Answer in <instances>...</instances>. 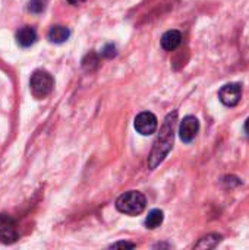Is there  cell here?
<instances>
[{
    "label": "cell",
    "mask_w": 249,
    "mask_h": 250,
    "mask_svg": "<svg viewBox=\"0 0 249 250\" xmlns=\"http://www.w3.org/2000/svg\"><path fill=\"white\" fill-rule=\"evenodd\" d=\"M98 64H100V59H98V56L95 54V53H90V54H87L84 59H82V67L85 69V70H94V69H97L98 67Z\"/></svg>",
    "instance_id": "cell-13"
},
{
    "label": "cell",
    "mask_w": 249,
    "mask_h": 250,
    "mask_svg": "<svg viewBox=\"0 0 249 250\" xmlns=\"http://www.w3.org/2000/svg\"><path fill=\"white\" fill-rule=\"evenodd\" d=\"M147 207V199L141 192L131 190L120 195L116 201V208L119 212L126 215H139Z\"/></svg>",
    "instance_id": "cell-2"
},
{
    "label": "cell",
    "mask_w": 249,
    "mask_h": 250,
    "mask_svg": "<svg viewBox=\"0 0 249 250\" xmlns=\"http://www.w3.org/2000/svg\"><path fill=\"white\" fill-rule=\"evenodd\" d=\"M157 126H158L157 117L150 111H142L135 117V129L138 133L144 136L153 135L157 130Z\"/></svg>",
    "instance_id": "cell-5"
},
{
    "label": "cell",
    "mask_w": 249,
    "mask_h": 250,
    "mask_svg": "<svg viewBox=\"0 0 249 250\" xmlns=\"http://www.w3.org/2000/svg\"><path fill=\"white\" fill-rule=\"evenodd\" d=\"M68 1H69L70 4H79V3L84 1V0H68Z\"/></svg>",
    "instance_id": "cell-18"
},
{
    "label": "cell",
    "mask_w": 249,
    "mask_h": 250,
    "mask_svg": "<svg viewBox=\"0 0 249 250\" xmlns=\"http://www.w3.org/2000/svg\"><path fill=\"white\" fill-rule=\"evenodd\" d=\"M163 220H164L163 211H160V209H153V211L148 212V215H147V218H145V226H147V229L154 230V229H157V227L161 226Z\"/></svg>",
    "instance_id": "cell-11"
},
{
    "label": "cell",
    "mask_w": 249,
    "mask_h": 250,
    "mask_svg": "<svg viewBox=\"0 0 249 250\" xmlns=\"http://www.w3.org/2000/svg\"><path fill=\"white\" fill-rule=\"evenodd\" d=\"M220 242H222L220 234H208V236L203 237L194 248L195 249H214V248H217V245Z\"/></svg>",
    "instance_id": "cell-12"
},
{
    "label": "cell",
    "mask_w": 249,
    "mask_h": 250,
    "mask_svg": "<svg viewBox=\"0 0 249 250\" xmlns=\"http://www.w3.org/2000/svg\"><path fill=\"white\" fill-rule=\"evenodd\" d=\"M112 249H119V248H128V249H134L135 245L134 243H128V242H117V243H113L110 246Z\"/></svg>",
    "instance_id": "cell-16"
},
{
    "label": "cell",
    "mask_w": 249,
    "mask_h": 250,
    "mask_svg": "<svg viewBox=\"0 0 249 250\" xmlns=\"http://www.w3.org/2000/svg\"><path fill=\"white\" fill-rule=\"evenodd\" d=\"M116 54H117V51H116V47H114L113 44H107V45H104V48L101 50V56L106 57V59H113Z\"/></svg>",
    "instance_id": "cell-15"
},
{
    "label": "cell",
    "mask_w": 249,
    "mask_h": 250,
    "mask_svg": "<svg viewBox=\"0 0 249 250\" xmlns=\"http://www.w3.org/2000/svg\"><path fill=\"white\" fill-rule=\"evenodd\" d=\"M35 41H37V32L31 26H22L16 32V42H18V45H21L23 48L34 45Z\"/></svg>",
    "instance_id": "cell-8"
},
{
    "label": "cell",
    "mask_w": 249,
    "mask_h": 250,
    "mask_svg": "<svg viewBox=\"0 0 249 250\" xmlns=\"http://www.w3.org/2000/svg\"><path fill=\"white\" fill-rule=\"evenodd\" d=\"M200 130V122L197 117L194 116H186L182 122H181V127H179V136L185 144H189L195 139L197 133Z\"/></svg>",
    "instance_id": "cell-7"
},
{
    "label": "cell",
    "mask_w": 249,
    "mask_h": 250,
    "mask_svg": "<svg viewBox=\"0 0 249 250\" xmlns=\"http://www.w3.org/2000/svg\"><path fill=\"white\" fill-rule=\"evenodd\" d=\"M219 98L226 107H235L242 98V85L241 83H227L219 91Z\"/></svg>",
    "instance_id": "cell-4"
},
{
    "label": "cell",
    "mask_w": 249,
    "mask_h": 250,
    "mask_svg": "<svg viewBox=\"0 0 249 250\" xmlns=\"http://www.w3.org/2000/svg\"><path fill=\"white\" fill-rule=\"evenodd\" d=\"M244 129H245V133L249 136V119L245 122V126H244Z\"/></svg>",
    "instance_id": "cell-17"
},
{
    "label": "cell",
    "mask_w": 249,
    "mask_h": 250,
    "mask_svg": "<svg viewBox=\"0 0 249 250\" xmlns=\"http://www.w3.org/2000/svg\"><path fill=\"white\" fill-rule=\"evenodd\" d=\"M176 122H178V111H172L166 116L160 132L154 141L153 149L150 152L148 157V167L150 170L157 168L164 158L167 157V154L172 151L173 148V141H175V129H176Z\"/></svg>",
    "instance_id": "cell-1"
},
{
    "label": "cell",
    "mask_w": 249,
    "mask_h": 250,
    "mask_svg": "<svg viewBox=\"0 0 249 250\" xmlns=\"http://www.w3.org/2000/svg\"><path fill=\"white\" fill-rule=\"evenodd\" d=\"M47 3H48V0H29L28 10L31 13H35V15L43 13L45 10V7H47Z\"/></svg>",
    "instance_id": "cell-14"
},
{
    "label": "cell",
    "mask_w": 249,
    "mask_h": 250,
    "mask_svg": "<svg viewBox=\"0 0 249 250\" xmlns=\"http://www.w3.org/2000/svg\"><path fill=\"white\" fill-rule=\"evenodd\" d=\"M53 86H54V79L47 70L40 69L31 75L29 89H31V94L34 95V98H37V100L45 98L53 91Z\"/></svg>",
    "instance_id": "cell-3"
},
{
    "label": "cell",
    "mask_w": 249,
    "mask_h": 250,
    "mask_svg": "<svg viewBox=\"0 0 249 250\" xmlns=\"http://www.w3.org/2000/svg\"><path fill=\"white\" fill-rule=\"evenodd\" d=\"M182 42V34L176 29H170L167 32L163 34L161 37V47L166 51H173L176 50Z\"/></svg>",
    "instance_id": "cell-9"
},
{
    "label": "cell",
    "mask_w": 249,
    "mask_h": 250,
    "mask_svg": "<svg viewBox=\"0 0 249 250\" xmlns=\"http://www.w3.org/2000/svg\"><path fill=\"white\" fill-rule=\"evenodd\" d=\"M70 37V31L69 28L63 26V25H54L50 28L48 34H47V38L50 42H54V44H62L65 41H68Z\"/></svg>",
    "instance_id": "cell-10"
},
{
    "label": "cell",
    "mask_w": 249,
    "mask_h": 250,
    "mask_svg": "<svg viewBox=\"0 0 249 250\" xmlns=\"http://www.w3.org/2000/svg\"><path fill=\"white\" fill-rule=\"evenodd\" d=\"M19 239L15 223L7 215H0V242L3 245H13Z\"/></svg>",
    "instance_id": "cell-6"
}]
</instances>
